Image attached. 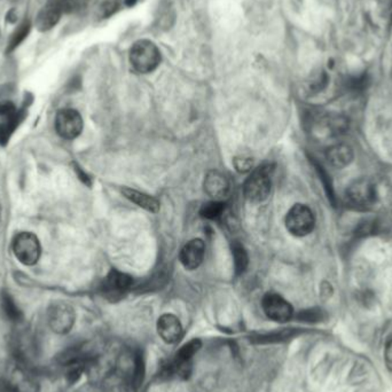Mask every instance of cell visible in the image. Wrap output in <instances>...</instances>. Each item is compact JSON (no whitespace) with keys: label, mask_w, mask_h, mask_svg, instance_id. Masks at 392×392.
<instances>
[{"label":"cell","mask_w":392,"mask_h":392,"mask_svg":"<svg viewBox=\"0 0 392 392\" xmlns=\"http://www.w3.org/2000/svg\"><path fill=\"white\" fill-rule=\"evenodd\" d=\"M131 286H132L131 276H127L125 273L113 270L106 276V279L103 280V296L112 302H116V300L123 298L124 295L129 291Z\"/></svg>","instance_id":"obj_8"},{"label":"cell","mask_w":392,"mask_h":392,"mask_svg":"<svg viewBox=\"0 0 392 392\" xmlns=\"http://www.w3.org/2000/svg\"><path fill=\"white\" fill-rule=\"evenodd\" d=\"M384 359L387 367L392 371V339L385 346Z\"/></svg>","instance_id":"obj_24"},{"label":"cell","mask_w":392,"mask_h":392,"mask_svg":"<svg viewBox=\"0 0 392 392\" xmlns=\"http://www.w3.org/2000/svg\"><path fill=\"white\" fill-rule=\"evenodd\" d=\"M205 244L201 239H193L187 244H185L181 249V264L185 269L188 271H193L201 266L205 261Z\"/></svg>","instance_id":"obj_12"},{"label":"cell","mask_w":392,"mask_h":392,"mask_svg":"<svg viewBox=\"0 0 392 392\" xmlns=\"http://www.w3.org/2000/svg\"><path fill=\"white\" fill-rule=\"evenodd\" d=\"M135 1H137V0H125V3H127V6H132V5H135Z\"/></svg>","instance_id":"obj_25"},{"label":"cell","mask_w":392,"mask_h":392,"mask_svg":"<svg viewBox=\"0 0 392 392\" xmlns=\"http://www.w3.org/2000/svg\"><path fill=\"white\" fill-rule=\"evenodd\" d=\"M157 332L164 342L168 344H174L179 342L184 335V328L181 320L176 315L166 313L159 318Z\"/></svg>","instance_id":"obj_11"},{"label":"cell","mask_w":392,"mask_h":392,"mask_svg":"<svg viewBox=\"0 0 392 392\" xmlns=\"http://www.w3.org/2000/svg\"><path fill=\"white\" fill-rule=\"evenodd\" d=\"M16 125V112L11 103L0 106V142L10 138Z\"/></svg>","instance_id":"obj_14"},{"label":"cell","mask_w":392,"mask_h":392,"mask_svg":"<svg viewBox=\"0 0 392 392\" xmlns=\"http://www.w3.org/2000/svg\"><path fill=\"white\" fill-rule=\"evenodd\" d=\"M122 193L127 200H130L132 203H135L140 208L145 209L147 211L153 212V213L159 212V202L151 195L140 193V192L131 190V188H123Z\"/></svg>","instance_id":"obj_15"},{"label":"cell","mask_w":392,"mask_h":392,"mask_svg":"<svg viewBox=\"0 0 392 392\" xmlns=\"http://www.w3.org/2000/svg\"><path fill=\"white\" fill-rule=\"evenodd\" d=\"M234 166L237 168V171L247 172V171H250L252 169L254 161L251 159H248V157H239V159H235V161H234Z\"/></svg>","instance_id":"obj_22"},{"label":"cell","mask_w":392,"mask_h":392,"mask_svg":"<svg viewBox=\"0 0 392 392\" xmlns=\"http://www.w3.org/2000/svg\"><path fill=\"white\" fill-rule=\"evenodd\" d=\"M322 318V311L318 310H310V311H305L300 313V319L303 322H319Z\"/></svg>","instance_id":"obj_23"},{"label":"cell","mask_w":392,"mask_h":392,"mask_svg":"<svg viewBox=\"0 0 392 392\" xmlns=\"http://www.w3.org/2000/svg\"><path fill=\"white\" fill-rule=\"evenodd\" d=\"M203 187L207 194L215 201H220L225 198L230 191V183L223 173L220 171H210L207 173L203 183Z\"/></svg>","instance_id":"obj_13"},{"label":"cell","mask_w":392,"mask_h":392,"mask_svg":"<svg viewBox=\"0 0 392 392\" xmlns=\"http://www.w3.org/2000/svg\"><path fill=\"white\" fill-rule=\"evenodd\" d=\"M3 306H4L5 312L8 315V318L13 320V322H18V319L21 318V312L18 311L14 302L10 298V296H6L3 300Z\"/></svg>","instance_id":"obj_21"},{"label":"cell","mask_w":392,"mask_h":392,"mask_svg":"<svg viewBox=\"0 0 392 392\" xmlns=\"http://www.w3.org/2000/svg\"><path fill=\"white\" fill-rule=\"evenodd\" d=\"M130 62L135 71L149 74L159 67L161 52L154 42L148 39H142L131 47Z\"/></svg>","instance_id":"obj_2"},{"label":"cell","mask_w":392,"mask_h":392,"mask_svg":"<svg viewBox=\"0 0 392 392\" xmlns=\"http://www.w3.org/2000/svg\"><path fill=\"white\" fill-rule=\"evenodd\" d=\"M224 210H225V207H224L223 202L213 200L202 207L201 215L207 220H217L223 215Z\"/></svg>","instance_id":"obj_18"},{"label":"cell","mask_w":392,"mask_h":392,"mask_svg":"<svg viewBox=\"0 0 392 392\" xmlns=\"http://www.w3.org/2000/svg\"><path fill=\"white\" fill-rule=\"evenodd\" d=\"M315 226V213L308 205H295L287 212L286 227L295 237H306Z\"/></svg>","instance_id":"obj_4"},{"label":"cell","mask_w":392,"mask_h":392,"mask_svg":"<svg viewBox=\"0 0 392 392\" xmlns=\"http://www.w3.org/2000/svg\"><path fill=\"white\" fill-rule=\"evenodd\" d=\"M232 254H233L234 267L237 274H242L247 270L249 258H248L247 251L242 244L239 242H234L232 246Z\"/></svg>","instance_id":"obj_17"},{"label":"cell","mask_w":392,"mask_h":392,"mask_svg":"<svg viewBox=\"0 0 392 392\" xmlns=\"http://www.w3.org/2000/svg\"><path fill=\"white\" fill-rule=\"evenodd\" d=\"M47 319L49 325L54 332L64 335L70 332L74 327L76 313L70 304L66 302H55L49 309Z\"/></svg>","instance_id":"obj_5"},{"label":"cell","mask_w":392,"mask_h":392,"mask_svg":"<svg viewBox=\"0 0 392 392\" xmlns=\"http://www.w3.org/2000/svg\"><path fill=\"white\" fill-rule=\"evenodd\" d=\"M12 249L16 259L25 266L35 265L42 256V246L38 237L30 232L18 233L13 240Z\"/></svg>","instance_id":"obj_3"},{"label":"cell","mask_w":392,"mask_h":392,"mask_svg":"<svg viewBox=\"0 0 392 392\" xmlns=\"http://www.w3.org/2000/svg\"><path fill=\"white\" fill-rule=\"evenodd\" d=\"M83 118L77 110L64 108L57 112L55 116V130L61 138L74 140L83 131Z\"/></svg>","instance_id":"obj_6"},{"label":"cell","mask_w":392,"mask_h":392,"mask_svg":"<svg viewBox=\"0 0 392 392\" xmlns=\"http://www.w3.org/2000/svg\"><path fill=\"white\" fill-rule=\"evenodd\" d=\"M348 198L352 205L358 208H368L374 205L376 200V190L374 185L367 179H359L354 181L350 187L348 188Z\"/></svg>","instance_id":"obj_10"},{"label":"cell","mask_w":392,"mask_h":392,"mask_svg":"<svg viewBox=\"0 0 392 392\" xmlns=\"http://www.w3.org/2000/svg\"><path fill=\"white\" fill-rule=\"evenodd\" d=\"M295 335L293 330H283V332H274V334H270V335L258 336V343H273V342H283L286 341L287 339H290Z\"/></svg>","instance_id":"obj_20"},{"label":"cell","mask_w":392,"mask_h":392,"mask_svg":"<svg viewBox=\"0 0 392 392\" xmlns=\"http://www.w3.org/2000/svg\"><path fill=\"white\" fill-rule=\"evenodd\" d=\"M261 306L267 318L276 322H287L293 318V309L288 300L278 293H267L261 300Z\"/></svg>","instance_id":"obj_7"},{"label":"cell","mask_w":392,"mask_h":392,"mask_svg":"<svg viewBox=\"0 0 392 392\" xmlns=\"http://www.w3.org/2000/svg\"><path fill=\"white\" fill-rule=\"evenodd\" d=\"M30 29H31L30 22H23V23L15 30L14 34L12 35L11 40H10V44H8V50L13 51L14 49H16V47L25 40V37L28 36Z\"/></svg>","instance_id":"obj_19"},{"label":"cell","mask_w":392,"mask_h":392,"mask_svg":"<svg viewBox=\"0 0 392 392\" xmlns=\"http://www.w3.org/2000/svg\"><path fill=\"white\" fill-rule=\"evenodd\" d=\"M328 161L332 166L342 169L349 166L354 159V152L348 145L339 144L328 151Z\"/></svg>","instance_id":"obj_16"},{"label":"cell","mask_w":392,"mask_h":392,"mask_svg":"<svg viewBox=\"0 0 392 392\" xmlns=\"http://www.w3.org/2000/svg\"><path fill=\"white\" fill-rule=\"evenodd\" d=\"M64 12L66 8L62 0H49L36 18V28L38 29L39 31H49L60 21Z\"/></svg>","instance_id":"obj_9"},{"label":"cell","mask_w":392,"mask_h":392,"mask_svg":"<svg viewBox=\"0 0 392 392\" xmlns=\"http://www.w3.org/2000/svg\"><path fill=\"white\" fill-rule=\"evenodd\" d=\"M273 169L263 166L254 170L244 185V194L251 203H261L269 198L272 190Z\"/></svg>","instance_id":"obj_1"}]
</instances>
